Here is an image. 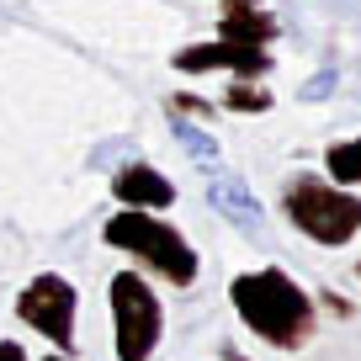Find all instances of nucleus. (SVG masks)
I'll use <instances>...</instances> for the list:
<instances>
[{
    "instance_id": "10",
    "label": "nucleus",
    "mask_w": 361,
    "mask_h": 361,
    "mask_svg": "<svg viewBox=\"0 0 361 361\" xmlns=\"http://www.w3.org/2000/svg\"><path fill=\"white\" fill-rule=\"evenodd\" d=\"M170 133H176V144L186 149L192 159H202V165H218V138L207 133V128H197L192 117H176V123H170Z\"/></svg>"
},
{
    "instance_id": "14",
    "label": "nucleus",
    "mask_w": 361,
    "mask_h": 361,
    "mask_svg": "<svg viewBox=\"0 0 361 361\" xmlns=\"http://www.w3.org/2000/svg\"><path fill=\"white\" fill-rule=\"evenodd\" d=\"M176 106H180V112H197V117H207V112H213V106H207V102H202V96H180V102H176Z\"/></svg>"
},
{
    "instance_id": "12",
    "label": "nucleus",
    "mask_w": 361,
    "mask_h": 361,
    "mask_svg": "<svg viewBox=\"0 0 361 361\" xmlns=\"http://www.w3.org/2000/svg\"><path fill=\"white\" fill-rule=\"evenodd\" d=\"M224 106L228 112H271V90H260L255 80H234L228 96H224Z\"/></svg>"
},
{
    "instance_id": "3",
    "label": "nucleus",
    "mask_w": 361,
    "mask_h": 361,
    "mask_svg": "<svg viewBox=\"0 0 361 361\" xmlns=\"http://www.w3.org/2000/svg\"><path fill=\"white\" fill-rule=\"evenodd\" d=\"M282 213L293 218L298 234H308L314 245L340 250L361 234V197L350 186H335L324 176H293L282 192Z\"/></svg>"
},
{
    "instance_id": "16",
    "label": "nucleus",
    "mask_w": 361,
    "mask_h": 361,
    "mask_svg": "<svg viewBox=\"0 0 361 361\" xmlns=\"http://www.w3.org/2000/svg\"><path fill=\"white\" fill-rule=\"evenodd\" d=\"M224 361H250V356H239V350H234V345H228V350H224Z\"/></svg>"
},
{
    "instance_id": "4",
    "label": "nucleus",
    "mask_w": 361,
    "mask_h": 361,
    "mask_svg": "<svg viewBox=\"0 0 361 361\" xmlns=\"http://www.w3.org/2000/svg\"><path fill=\"white\" fill-rule=\"evenodd\" d=\"M106 303H112V329H117V361H149L165 335V308H159L154 287L138 271H117L106 282Z\"/></svg>"
},
{
    "instance_id": "6",
    "label": "nucleus",
    "mask_w": 361,
    "mask_h": 361,
    "mask_svg": "<svg viewBox=\"0 0 361 361\" xmlns=\"http://www.w3.org/2000/svg\"><path fill=\"white\" fill-rule=\"evenodd\" d=\"M170 64L180 75H202V69H228V75H245V80H260L271 75V54L266 48H239V43H197V48H180Z\"/></svg>"
},
{
    "instance_id": "9",
    "label": "nucleus",
    "mask_w": 361,
    "mask_h": 361,
    "mask_svg": "<svg viewBox=\"0 0 361 361\" xmlns=\"http://www.w3.org/2000/svg\"><path fill=\"white\" fill-rule=\"evenodd\" d=\"M276 32H282V22L266 6H255V0H228V11L218 16V37L239 43V48H266Z\"/></svg>"
},
{
    "instance_id": "5",
    "label": "nucleus",
    "mask_w": 361,
    "mask_h": 361,
    "mask_svg": "<svg viewBox=\"0 0 361 361\" xmlns=\"http://www.w3.org/2000/svg\"><path fill=\"white\" fill-rule=\"evenodd\" d=\"M75 303L80 298H75V287H69V276L43 271V276H32V282L16 293V319H22L27 329H37L59 356H75Z\"/></svg>"
},
{
    "instance_id": "15",
    "label": "nucleus",
    "mask_w": 361,
    "mask_h": 361,
    "mask_svg": "<svg viewBox=\"0 0 361 361\" xmlns=\"http://www.w3.org/2000/svg\"><path fill=\"white\" fill-rule=\"evenodd\" d=\"M0 361H27V350L16 340H0Z\"/></svg>"
},
{
    "instance_id": "18",
    "label": "nucleus",
    "mask_w": 361,
    "mask_h": 361,
    "mask_svg": "<svg viewBox=\"0 0 361 361\" xmlns=\"http://www.w3.org/2000/svg\"><path fill=\"white\" fill-rule=\"evenodd\" d=\"M255 6H260V0H255Z\"/></svg>"
},
{
    "instance_id": "2",
    "label": "nucleus",
    "mask_w": 361,
    "mask_h": 361,
    "mask_svg": "<svg viewBox=\"0 0 361 361\" xmlns=\"http://www.w3.org/2000/svg\"><path fill=\"white\" fill-rule=\"evenodd\" d=\"M102 239L112 250H123V255L154 266V276H165L170 287H192L197 271H202V260H197V250L186 245V234H180L176 224H165V218H154V213L123 207L117 218H106Z\"/></svg>"
},
{
    "instance_id": "13",
    "label": "nucleus",
    "mask_w": 361,
    "mask_h": 361,
    "mask_svg": "<svg viewBox=\"0 0 361 361\" xmlns=\"http://www.w3.org/2000/svg\"><path fill=\"white\" fill-rule=\"evenodd\" d=\"M335 85H340L335 69H319V75L303 80V90H298V96H303V102H324V96H335Z\"/></svg>"
},
{
    "instance_id": "11",
    "label": "nucleus",
    "mask_w": 361,
    "mask_h": 361,
    "mask_svg": "<svg viewBox=\"0 0 361 361\" xmlns=\"http://www.w3.org/2000/svg\"><path fill=\"white\" fill-rule=\"evenodd\" d=\"M324 170L335 186H356L361 180V138H350V144H335L324 154Z\"/></svg>"
},
{
    "instance_id": "7",
    "label": "nucleus",
    "mask_w": 361,
    "mask_h": 361,
    "mask_svg": "<svg viewBox=\"0 0 361 361\" xmlns=\"http://www.w3.org/2000/svg\"><path fill=\"white\" fill-rule=\"evenodd\" d=\"M112 197L123 207H133V213H165V207L176 202V186H170V176H159L154 165L128 159V165L112 176Z\"/></svg>"
},
{
    "instance_id": "1",
    "label": "nucleus",
    "mask_w": 361,
    "mask_h": 361,
    "mask_svg": "<svg viewBox=\"0 0 361 361\" xmlns=\"http://www.w3.org/2000/svg\"><path fill=\"white\" fill-rule=\"evenodd\" d=\"M228 303L250 329L276 350H303L319 329V303L287 276L282 266H260L228 282Z\"/></svg>"
},
{
    "instance_id": "8",
    "label": "nucleus",
    "mask_w": 361,
    "mask_h": 361,
    "mask_svg": "<svg viewBox=\"0 0 361 361\" xmlns=\"http://www.w3.org/2000/svg\"><path fill=\"white\" fill-rule=\"evenodd\" d=\"M207 202H213L228 224H239L245 234H260V224H266V207L255 202L250 180L234 176V170H213V180H207Z\"/></svg>"
},
{
    "instance_id": "17",
    "label": "nucleus",
    "mask_w": 361,
    "mask_h": 361,
    "mask_svg": "<svg viewBox=\"0 0 361 361\" xmlns=\"http://www.w3.org/2000/svg\"><path fill=\"white\" fill-rule=\"evenodd\" d=\"M43 361H75V356H59V350H54V356H43Z\"/></svg>"
}]
</instances>
